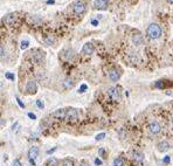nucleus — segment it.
<instances>
[{"label":"nucleus","instance_id":"nucleus-1","mask_svg":"<svg viewBox=\"0 0 173 166\" xmlns=\"http://www.w3.org/2000/svg\"><path fill=\"white\" fill-rule=\"evenodd\" d=\"M147 35L150 39H158L162 35V29L157 24H151L147 28Z\"/></svg>","mask_w":173,"mask_h":166},{"label":"nucleus","instance_id":"nucleus-2","mask_svg":"<svg viewBox=\"0 0 173 166\" xmlns=\"http://www.w3.org/2000/svg\"><path fill=\"white\" fill-rule=\"evenodd\" d=\"M36 91H38V84L34 81H28L26 84V93L29 95H34L36 94Z\"/></svg>","mask_w":173,"mask_h":166},{"label":"nucleus","instance_id":"nucleus-3","mask_svg":"<svg viewBox=\"0 0 173 166\" xmlns=\"http://www.w3.org/2000/svg\"><path fill=\"white\" fill-rule=\"evenodd\" d=\"M149 130L151 133L153 135H158L160 131H162V127H160V124L155 121H152L150 124H149Z\"/></svg>","mask_w":173,"mask_h":166},{"label":"nucleus","instance_id":"nucleus-4","mask_svg":"<svg viewBox=\"0 0 173 166\" xmlns=\"http://www.w3.org/2000/svg\"><path fill=\"white\" fill-rule=\"evenodd\" d=\"M85 12V5L82 1H76L74 4V13L77 15H81Z\"/></svg>","mask_w":173,"mask_h":166},{"label":"nucleus","instance_id":"nucleus-5","mask_svg":"<svg viewBox=\"0 0 173 166\" xmlns=\"http://www.w3.org/2000/svg\"><path fill=\"white\" fill-rule=\"evenodd\" d=\"M39 156V147L38 146H33L29 149L28 151V157H29V160L32 164H34V159H36Z\"/></svg>","mask_w":173,"mask_h":166},{"label":"nucleus","instance_id":"nucleus-6","mask_svg":"<svg viewBox=\"0 0 173 166\" xmlns=\"http://www.w3.org/2000/svg\"><path fill=\"white\" fill-rule=\"evenodd\" d=\"M108 93H109L110 97H111L114 101H119V100H120V93H119L118 88H116V87H111V88H109Z\"/></svg>","mask_w":173,"mask_h":166},{"label":"nucleus","instance_id":"nucleus-7","mask_svg":"<svg viewBox=\"0 0 173 166\" xmlns=\"http://www.w3.org/2000/svg\"><path fill=\"white\" fill-rule=\"evenodd\" d=\"M108 0H95L94 1V6L97 9H107L108 8Z\"/></svg>","mask_w":173,"mask_h":166},{"label":"nucleus","instance_id":"nucleus-8","mask_svg":"<svg viewBox=\"0 0 173 166\" xmlns=\"http://www.w3.org/2000/svg\"><path fill=\"white\" fill-rule=\"evenodd\" d=\"M33 60H34V62H35L36 64L42 63L43 60H45V54H43V51H41V50L35 51V54L33 55Z\"/></svg>","mask_w":173,"mask_h":166},{"label":"nucleus","instance_id":"nucleus-9","mask_svg":"<svg viewBox=\"0 0 173 166\" xmlns=\"http://www.w3.org/2000/svg\"><path fill=\"white\" fill-rule=\"evenodd\" d=\"M78 118V114H77V111L75 109H69V110H67V117H66V119H68V121H76Z\"/></svg>","mask_w":173,"mask_h":166},{"label":"nucleus","instance_id":"nucleus-10","mask_svg":"<svg viewBox=\"0 0 173 166\" xmlns=\"http://www.w3.org/2000/svg\"><path fill=\"white\" fill-rule=\"evenodd\" d=\"M94 50H95V48H94V46L91 45V43H85L84 46H83V48H82V53L83 54H85V55H91L93 53H94Z\"/></svg>","mask_w":173,"mask_h":166},{"label":"nucleus","instance_id":"nucleus-11","mask_svg":"<svg viewBox=\"0 0 173 166\" xmlns=\"http://www.w3.org/2000/svg\"><path fill=\"white\" fill-rule=\"evenodd\" d=\"M53 116L59 118V119H66L67 117V110L66 109H59L55 112H53Z\"/></svg>","mask_w":173,"mask_h":166},{"label":"nucleus","instance_id":"nucleus-12","mask_svg":"<svg viewBox=\"0 0 173 166\" xmlns=\"http://www.w3.org/2000/svg\"><path fill=\"white\" fill-rule=\"evenodd\" d=\"M170 144L166 142V140H162L159 144H158V150L160 151V152H166V151H168L170 150Z\"/></svg>","mask_w":173,"mask_h":166},{"label":"nucleus","instance_id":"nucleus-13","mask_svg":"<svg viewBox=\"0 0 173 166\" xmlns=\"http://www.w3.org/2000/svg\"><path fill=\"white\" fill-rule=\"evenodd\" d=\"M109 77H110L111 81L116 82V81L119 80V74H118V71H117L116 69H111V70L109 71Z\"/></svg>","mask_w":173,"mask_h":166},{"label":"nucleus","instance_id":"nucleus-14","mask_svg":"<svg viewBox=\"0 0 173 166\" xmlns=\"http://www.w3.org/2000/svg\"><path fill=\"white\" fill-rule=\"evenodd\" d=\"M132 41H133V43H134L136 46H141V45H142V42H143V38H142V35H141L139 33L134 34V35L132 36Z\"/></svg>","mask_w":173,"mask_h":166},{"label":"nucleus","instance_id":"nucleus-15","mask_svg":"<svg viewBox=\"0 0 173 166\" xmlns=\"http://www.w3.org/2000/svg\"><path fill=\"white\" fill-rule=\"evenodd\" d=\"M74 84H75V82H74L73 79H66V80L63 81V87H64L66 89H70V88H73Z\"/></svg>","mask_w":173,"mask_h":166},{"label":"nucleus","instance_id":"nucleus-16","mask_svg":"<svg viewBox=\"0 0 173 166\" xmlns=\"http://www.w3.org/2000/svg\"><path fill=\"white\" fill-rule=\"evenodd\" d=\"M4 22L6 25H12L14 22V14H7L5 18H4Z\"/></svg>","mask_w":173,"mask_h":166},{"label":"nucleus","instance_id":"nucleus-17","mask_svg":"<svg viewBox=\"0 0 173 166\" xmlns=\"http://www.w3.org/2000/svg\"><path fill=\"white\" fill-rule=\"evenodd\" d=\"M57 159L54 158V157H50L48 160H47V166H57Z\"/></svg>","mask_w":173,"mask_h":166},{"label":"nucleus","instance_id":"nucleus-18","mask_svg":"<svg viewBox=\"0 0 173 166\" xmlns=\"http://www.w3.org/2000/svg\"><path fill=\"white\" fill-rule=\"evenodd\" d=\"M112 166H124V160L122 158H115L114 163H112Z\"/></svg>","mask_w":173,"mask_h":166},{"label":"nucleus","instance_id":"nucleus-19","mask_svg":"<svg viewBox=\"0 0 173 166\" xmlns=\"http://www.w3.org/2000/svg\"><path fill=\"white\" fill-rule=\"evenodd\" d=\"M133 158H134L136 161H142L144 159V154L141 153V152H134L133 153Z\"/></svg>","mask_w":173,"mask_h":166},{"label":"nucleus","instance_id":"nucleus-20","mask_svg":"<svg viewBox=\"0 0 173 166\" xmlns=\"http://www.w3.org/2000/svg\"><path fill=\"white\" fill-rule=\"evenodd\" d=\"M61 166H74V161H73L72 159L67 158V159H64V160L62 161V165H61Z\"/></svg>","mask_w":173,"mask_h":166},{"label":"nucleus","instance_id":"nucleus-21","mask_svg":"<svg viewBox=\"0 0 173 166\" xmlns=\"http://www.w3.org/2000/svg\"><path fill=\"white\" fill-rule=\"evenodd\" d=\"M28 46H29V42H28L27 40H24V41H21V46H20V48H21L22 50H25V49H27V48H28Z\"/></svg>","mask_w":173,"mask_h":166},{"label":"nucleus","instance_id":"nucleus-22","mask_svg":"<svg viewBox=\"0 0 173 166\" xmlns=\"http://www.w3.org/2000/svg\"><path fill=\"white\" fill-rule=\"evenodd\" d=\"M45 42H46L48 46H51V45H53V42H54V40H53V38H51V36H47V38L45 39Z\"/></svg>","mask_w":173,"mask_h":166},{"label":"nucleus","instance_id":"nucleus-23","mask_svg":"<svg viewBox=\"0 0 173 166\" xmlns=\"http://www.w3.org/2000/svg\"><path fill=\"white\" fill-rule=\"evenodd\" d=\"M36 106H38L39 109H43V108H45V105H43V102H42L41 100H38V101H36Z\"/></svg>","mask_w":173,"mask_h":166},{"label":"nucleus","instance_id":"nucleus-24","mask_svg":"<svg viewBox=\"0 0 173 166\" xmlns=\"http://www.w3.org/2000/svg\"><path fill=\"white\" fill-rule=\"evenodd\" d=\"M16 103H18L19 104V106L21 108V109H25V104L22 103V101L19 98V97H16Z\"/></svg>","mask_w":173,"mask_h":166},{"label":"nucleus","instance_id":"nucleus-25","mask_svg":"<svg viewBox=\"0 0 173 166\" xmlns=\"http://www.w3.org/2000/svg\"><path fill=\"white\" fill-rule=\"evenodd\" d=\"M104 137H105V133H104V132H102V133H99V135H97L95 139H96V140H102V139H103V138H104Z\"/></svg>","mask_w":173,"mask_h":166},{"label":"nucleus","instance_id":"nucleus-26","mask_svg":"<svg viewBox=\"0 0 173 166\" xmlns=\"http://www.w3.org/2000/svg\"><path fill=\"white\" fill-rule=\"evenodd\" d=\"M6 79H8V80H12V81H14V75L13 74H11V72H6Z\"/></svg>","mask_w":173,"mask_h":166},{"label":"nucleus","instance_id":"nucleus-27","mask_svg":"<svg viewBox=\"0 0 173 166\" xmlns=\"http://www.w3.org/2000/svg\"><path fill=\"white\" fill-rule=\"evenodd\" d=\"M86 88H88V87H86V84H82L81 88H80V90H78V93H84V91L86 90Z\"/></svg>","mask_w":173,"mask_h":166},{"label":"nucleus","instance_id":"nucleus-28","mask_svg":"<svg viewBox=\"0 0 173 166\" xmlns=\"http://www.w3.org/2000/svg\"><path fill=\"white\" fill-rule=\"evenodd\" d=\"M12 166H22L21 165V163L18 160V159H15L14 161H13V164H12Z\"/></svg>","mask_w":173,"mask_h":166},{"label":"nucleus","instance_id":"nucleus-29","mask_svg":"<svg viewBox=\"0 0 173 166\" xmlns=\"http://www.w3.org/2000/svg\"><path fill=\"white\" fill-rule=\"evenodd\" d=\"M4 54H5V49H4V47L1 45H0V58H3Z\"/></svg>","mask_w":173,"mask_h":166},{"label":"nucleus","instance_id":"nucleus-30","mask_svg":"<svg viewBox=\"0 0 173 166\" xmlns=\"http://www.w3.org/2000/svg\"><path fill=\"white\" fill-rule=\"evenodd\" d=\"M27 116H28V117H29L30 119H36V116L34 115L33 112H28V114H27Z\"/></svg>","mask_w":173,"mask_h":166},{"label":"nucleus","instance_id":"nucleus-31","mask_svg":"<svg viewBox=\"0 0 173 166\" xmlns=\"http://www.w3.org/2000/svg\"><path fill=\"white\" fill-rule=\"evenodd\" d=\"M56 149H57V147H53V149L48 150V151H47V154H51V153H54V152L56 151Z\"/></svg>","mask_w":173,"mask_h":166},{"label":"nucleus","instance_id":"nucleus-32","mask_svg":"<svg viewBox=\"0 0 173 166\" xmlns=\"http://www.w3.org/2000/svg\"><path fill=\"white\" fill-rule=\"evenodd\" d=\"M95 164H96V165H102V160H99L98 158H96V159H95Z\"/></svg>","mask_w":173,"mask_h":166},{"label":"nucleus","instance_id":"nucleus-33","mask_svg":"<svg viewBox=\"0 0 173 166\" xmlns=\"http://www.w3.org/2000/svg\"><path fill=\"white\" fill-rule=\"evenodd\" d=\"M98 153H99L101 156H104V153H105V152H104V150H103V149H99V151H98Z\"/></svg>","mask_w":173,"mask_h":166},{"label":"nucleus","instance_id":"nucleus-34","mask_svg":"<svg viewBox=\"0 0 173 166\" xmlns=\"http://www.w3.org/2000/svg\"><path fill=\"white\" fill-rule=\"evenodd\" d=\"M164 163H166V164H167V163H170V157H168V156L164 158Z\"/></svg>","mask_w":173,"mask_h":166},{"label":"nucleus","instance_id":"nucleus-35","mask_svg":"<svg viewBox=\"0 0 173 166\" xmlns=\"http://www.w3.org/2000/svg\"><path fill=\"white\" fill-rule=\"evenodd\" d=\"M91 25L97 26V25H98V21H97V20H93V21H91Z\"/></svg>","mask_w":173,"mask_h":166},{"label":"nucleus","instance_id":"nucleus-36","mask_svg":"<svg viewBox=\"0 0 173 166\" xmlns=\"http://www.w3.org/2000/svg\"><path fill=\"white\" fill-rule=\"evenodd\" d=\"M168 1H170V3H172V4H173V0H168Z\"/></svg>","mask_w":173,"mask_h":166},{"label":"nucleus","instance_id":"nucleus-37","mask_svg":"<svg viewBox=\"0 0 173 166\" xmlns=\"http://www.w3.org/2000/svg\"><path fill=\"white\" fill-rule=\"evenodd\" d=\"M172 125H173V117H172Z\"/></svg>","mask_w":173,"mask_h":166}]
</instances>
